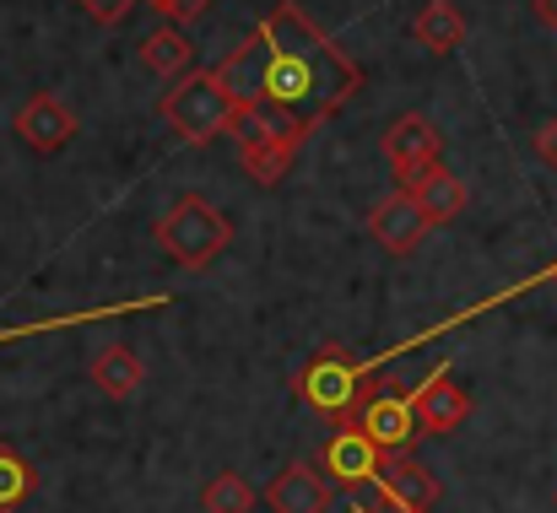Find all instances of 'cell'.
I'll list each match as a JSON object with an SVG mask.
<instances>
[{
    "label": "cell",
    "instance_id": "1",
    "mask_svg": "<svg viewBox=\"0 0 557 513\" xmlns=\"http://www.w3.org/2000/svg\"><path fill=\"white\" fill-rule=\"evenodd\" d=\"M222 87L233 92V103H271L293 120H304L309 130L325 125L358 87L363 71L293 5L282 0L222 65H216Z\"/></svg>",
    "mask_w": 557,
    "mask_h": 513
},
{
    "label": "cell",
    "instance_id": "2",
    "mask_svg": "<svg viewBox=\"0 0 557 513\" xmlns=\"http://www.w3.org/2000/svg\"><path fill=\"white\" fill-rule=\"evenodd\" d=\"M233 147H238V163L255 184H282L293 173L298 147L309 141V125L271 109V103H238V120H233Z\"/></svg>",
    "mask_w": 557,
    "mask_h": 513
},
{
    "label": "cell",
    "instance_id": "3",
    "mask_svg": "<svg viewBox=\"0 0 557 513\" xmlns=\"http://www.w3.org/2000/svg\"><path fill=\"white\" fill-rule=\"evenodd\" d=\"M369 395H373L369 367H363V362H352L342 346L314 351V356L304 362V373H298V400H304L309 411L331 416L336 427H352Z\"/></svg>",
    "mask_w": 557,
    "mask_h": 513
},
{
    "label": "cell",
    "instance_id": "4",
    "mask_svg": "<svg viewBox=\"0 0 557 513\" xmlns=\"http://www.w3.org/2000/svg\"><path fill=\"white\" fill-rule=\"evenodd\" d=\"M163 120H169V130H174L185 147H211L216 136L233 130L238 103H233V92L222 87L216 71H189L180 87L163 92Z\"/></svg>",
    "mask_w": 557,
    "mask_h": 513
},
{
    "label": "cell",
    "instance_id": "5",
    "mask_svg": "<svg viewBox=\"0 0 557 513\" xmlns=\"http://www.w3.org/2000/svg\"><path fill=\"white\" fill-rule=\"evenodd\" d=\"M158 243H163V254L180 260L185 271H206L216 254H227L233 222H227L206 195H180V200L158 216Z\"/></svg>",
    "mask_w": 557,
    "mask_h": 513
},
{
    "label": "cell",
    "instance_id": "6",
    "mask_svg": "<svg viewBox=\"0 0 557 513\" xmlns=\"http://www.w3.org/2000/svg\"><path fill=\"white\" fill-rule=\"evenodd\" d=\"M379 465H384V449L373 443L369 433L358 427H336L320 449V471L336 492H358V487H373L379 481Z\"/></svg>",
    "mask_w": 557,
    "mask_h": 513
},
{
    "label": "cell",
    "instance_id": "7",
    "mask_svg": "<svg viewBox=\"0 0 557 513\" xmlns=\"http://www.w3.org/2000/svg\"><path fill=\"white\" fill-rule=\"evenodd\" d=\"M379 498L400 513H433L438 509V476L411 454V449H389L379 465Z\"/></svg>",
    "mask_w": 557,
    "mask_h": 513
},
{
    "label": "cell",
    "instance_id": "8",
    "mask_svg": "<svg viewBox=\"0 0 557 513\" xmlns=\"http://www.w3.org/2000/svg\"><path fill=\"white\" fill-rule=\"evenodd\" d=\"M384 163L395 168V178L406 184V178H417V173L428 168V163H444V136L433 130V120L428 114H400L389 130H384Z\"/></svg>",
    "mask_w": 557,
    "mask_h": 513
},
{
    "label": "cell",
    "instance_id": "9",
    "mask_svg": "<svg viewBox=\"0 0 557 513\" xmlns=\"http://www.w3.org/2000/svg\"><path fill=\"white\" fill-rule=\"evenodd\" d=\"M352 427H358V433H369L384 454H389V449H411V443L422 438V422H417L411 395L400 400V395H384V389H373L369 400H363V411H358V422H352Z\"/></svg>",
    "mask_w": 557,
    "mask_h": 513
},
{
    "label": "cell",
    "instance_id": "10",
    "mask_svg": "<svg viewBox=\"0 0 557 513\" xmlns=\"http://www.w3.org/2000/svg\"><path fill=\"white\" fill-rule=\"evenodd\" d=\"M428 227H433V222H428V211L417 205V195H411L406 184H400L395 195H384L369 211V233L389 254H411V249L428 238Z\"/></svg>",
    "mask_w": 557,
    "mask_h": 513
},
{
    "label": "cell",
    "instance_id": "11",
    "mask_svg": "<svg viewBox=\"0 0 557 513\" xmlns=\"http://www.w3.org/2000/svg\"><path fill=\"white\" fill-rule=\"evenodd\" d=\"M16 136L33 147V152H65L76 141V114L54 98V92H33L22 109H16Z\"/></svg>",
    "mask_w": 557,
    "mask_h": 513
},
{
    "label": "cell",
    "instance_id": "12",
    "mask_svg": "<svg viewBox=\"0 0 557 513\" xmlns=\"http://www.w3.org/2000/svg\"><path fill=\"white\" fill-rule=\"evenodd\" d=\"M331 498H336V487L325 481L320 460H293V465H282V476H276L271 492H265L271 513H331Z\"/></svg>",
    "mask_w": 557,
    "mask_h": 513
},
{
    "label": "cell",
    "instance_id": "13",
    "mask_svg": "<svg viewBox=\"0 0 557 513\" xmlns=\"http://www.w3.org/2000/svg\"><path fill=\"white\" fill-rule=\"evenodd\" d=\"M411 405H417L422 433H455V427H466V416H471V395L455 384L449 367H433V373L422 378V389H411Z\"/></svg>",
    "mask_w": 557,
    "mask_h": 513
},
{
    "label": "cell",
    "instance_id": "14",
    "mask_svg": "<svg viewBox=\"0 0 557 513\" xmlns=\"http://www.w3.org/2000/svg\"><path fill=\"white\" fill-rule=\"evenodd\" d=\"M406 189L417 195V205L428 211V222H433V227H438V222H455V216L466 211V200H471V195H466V184L444 168V163H428L417 178H406Z\"/></svg>",
    "mask_w": 557,
    "mask_h": 513
},
{
    "label": "cell",
    "instance_id": "15",
    "mask_svg": "<svg viewBox=\"0 0 557 513\" xmlns=\"http://www.w3.org/2000/svg\"><path fill=\"white\" fill-rule=\"evenodd\" d=\"M411 38L428 49V54H455L466 43V16L455 0H428L417 16H411Z\"/></svg>",
    "mask_w": 557,
    "mask_h": 513
},
{
    "label": "cell",
    "instance_id": "16",
    "mask_svg": "<svg viewBox=\"0 0 557 513\" xmlns=\"http://www.w3.org/2000/svg\"><path fill=\"white\" fill-rule=\"evenodd\" d=\"M189 54H195V43L185 38V22H163L158 33L141 38V60L158 76H189Z\"/></svg>",
    "mask_w": 557,
    "mask_h": 513
},
{
    "label": "cell",
    "instance_id": "17",
    "mask_svg": "<svg viewBox=\"0 0 557 513\" xmlns=\"http://www.w3.org/2000/svg\"><path fill=\"white\" fill-rule=\"evenodd\" d=\"M141 356L131 351V346H109V351H98V362H92V384L109 395V400H131L136 389H141Z\"/></svg>",
    "mask_w": 557,
    "mask_h": 513
},
{
    "label": "cell",
    "instance_id": "18",
    "mask_svg": "<svg viewBox=\"0 0 557 513\" xmlns=\"http://www.w3.org/2000/svg\"><path fill=\"white\" fill-rule=\"evenodd\" d=\"M33 487H38V471H33L11 443H0V513L22 509V503L33 498Z\"/></svg>",
    "mask_w": 557,
    "mask_h": 513
},
{
    "label": "cell",
    "instance_id": "19",
    "mask_svg": "<svg viewBox=\"0 0 557 513\" xmlns=\"http://www.w3.org/2000/svg\"><path fill=\"white\" fill-rule=\"evenodd\" d=\"M200 509L206 513H249L255 509V487L238 476V471H222L200 487Z\"/></svg>",
    "mask_w": 557,
    "mask_h": 513
},
{
    "label": "cell",
    "instance_id": "20",
    "mask_svg": "<svg viewBox=\"0 0 557 513\" xmlns=\"http://www.w3.org/2000/svg\"><path fill=\"white\" fill-rule=\"evenodd\" d=\"M163 22H195L200 11H211V0H147Z\"/></svg>",
    "mask_w": 557,
    "mask_h": 513
},
{
    "label": "cell",
    "instance_id": "21",
    "mask_svg": "<svg viewBox=\"0 0 557 513\" xmlns=\"http://www.w3.org/2000/svg\"><path fill=\"white\" fill-rule=\"evenodd\" d=\"M92 22H103V27H114V22H125V11L136 5V0H76Z\"/></svg>",
    "mask_w": 557,
    "mask_h": 513
},
{
    "label": "cell",
    "instance_id": "22",
    "mask_svg": "<svg viewBox=\"0 0 557 513\" xmlns=\"http://www.w3.org/2000/svg\"><path fill=\"white\" fill-rule=\"evenodd\" d=\"M536 158H542L547 168H557V114L542 125V130H536Z\"/></svg>",
    "mask_w": 557,
    "mask_h": 513
},
{
    "label": "cell",
    "instance_id": "23",
    "mask_svg": "<svg viewBox=\"0 0 557 513\" xmlns=\"http://www.w3.org/2000/svg\"><path fill=\"white\" fill-rule=\"evenodd\" d=\"M536 11H542V22H547V27H557V0H536Z\"/></svg>",
    "mask_w": 557,
    "mask_h": 513
},
{
    "label": "cell",
    "instance_id": "24",
    "mask_svg": "<svg viewBox=\"0 0 557 513\" xmlns=\"http://www.w3.org/2000/svg\"><path fill=\"white\" fill-rule=\"evenodd\" d=\"M352 513H373V509H352ZM384 513H400V509H389V503H384Z\"/></svg>",
    "mask_w": 557,
    "mask_h": 513
},
{
    "label": "cell",
    "instance_id": "25",
    "mask_svg": "<svg viewBox=\"0 0 557 513\" xmlns=\"http://www.w3.org/2000/svg\"><path fill=\"white\" fill-rule=\"evenodd\" d=\"M553 276H557V265H553Z\"/></svg>",
    "mask_w": 557,
    "mask_h": 513
}]
</instances>
